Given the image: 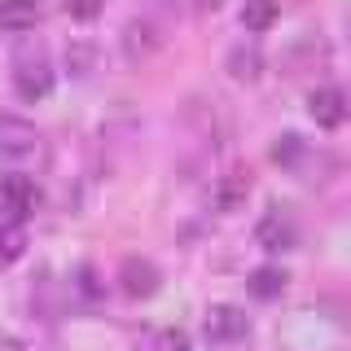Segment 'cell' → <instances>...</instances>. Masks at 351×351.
Returning a JSON list of instances; mask_svg holds the SVG:
<instances>
[{"mask_svg": "<svg viewBox=\"0 0 351 351\" xmlns=\"http://www.w3.org/2000/svg\"><path fill=\"white\" fill-rule=\"evenodd\" d=\"M36 211H40L36 180H31V176H22V171L0 176V215H5L9 224H27Z\"/></svg>", "mask_w": 351, "mask_h": 351, "instance_id": "6da1fadb", "label": "cell"}, {"mask_svg": "<svg viewBox=\"0 0 351 351\" xmlns=\"http://www.w3.org/2000/svg\"><path fill=\"white\" fill-rule=\"evenodd\" d=\"M307 114H312V119H316V128H325V132L343 128V123H347V114H351L347 93H343V88H334V84L312 88V97H307Z\"/></svg>", "mask_w": 351, "mask_h": 351, "instance_id": "7a4b0ae2", "label": "cell"}, {"mask_svg": "<svg viewBox=\"0 0 351 351\" xmlns=\"http://www.w3.org/2000/svg\"><path fill=\"white\" fill-rule=\"evenodd\" d=\"M40 145V128L22 114H0V154L5 158H27Z\"/></svg>", "mask_w": 351, "mask_h": 351, "instance_id": "3957f363", "label": "cell"}, {"mask_svg": "<svg viewBox=\"0 0 351 351\" xmlns=\"http://www.w3.org/2000/svg\"><path fill=\"white\" fill-rule=\"evenodd\" d=\"M162 49V27L154 18H132L123 27V53L128 62H149Z\"/></svg>", "mask_w": 351, "mask_h": 351, "instance_id": "277c9868", "label": "cell"}, {"mask_svg": "<svg viewBox=\"0 0 351 351\" xmlns=\"http://www.w3.org/2000/svg\"><path fill=\"white\" fill-rule=\"evenodd\" d=\"M119 285H123V294H128V299H149V294H158L162 272L154 268L149 259L132 255V259H123V268H119Z\"/></svg>", "mask_w": 351, "mask_h": 351, "instance_id": "5b68a950", "label": "cell"}, {"mask_svg": "<svg viewBox=\"0 0 351 351\" xmlns=\"http://www.w3.org/2000/svg\"><path fill=\"white\" fill-rule=\"evenodd\" d=\"M255 241L268 255H281V250H294V241H299V228H294V219L285 211H268L255 224Z\"/></svg>", "mask_w": 351, "mask_h": 351, "instance_id": "8992f818", "label": "cell"}, {"mask_svg": "<svg viewBox=\"0 0 351 351\" xmlns=\"http://www.w3.org/2000/svg\"><path fill=\"white\" fill-rule=\"evenodd\" d=\"M14 88H18L22 101H40V97H49V88H53V66H49V58H27V62H18Z\"/></svg>", "mask_w": 351, "mask_h": 351, "instance_id": "52a82bcc", "label": "cell"}, {"mask_svg": "<svg viewBox=\"0 0 351 351\" xmlns=\"http://www.w3.org/2000/svg\"><path fill=\"white\" fill-rule=\"evenodd\" d=\"M246 329H250L246 312L233 307V303H215L211 312H206V334H211L215 343H237V338H246Z\"/></svg>", "mask_w": 351, "mask_h": 351, "instance_id": "ba28073f", "label": "cell"}, {"mask_svg": "<svg viewBox=\"0 0 351 351\" xmlns=\"http://www.w3.org/2000/svg\"><path fill=\"white\" fill-rule=\"evenodd\" d=\"M40 18H44V0H0V31L5 36L36 31Z\"/></svg>", "mask_w": 351, "mask_h": 351, "instance_id": "9c48e42d", "label": "cell"}, {"mask_svg": "<svg viewBox=\"0 0 351 351\" xmlns=\"http://www.w3.org/2000/svg\"><path fill=\"white\" fill-rule=\"evenodd\" d=\"M246 193H250V176H246V167H233L215 184V211H237L246 202Z\"/></svg>", "mask_w": 351, "mask_h": 351, "instance_id": "30bf717a", "label": "cell"}, {"mask_svg": "<svg viewBox=\"0 0 351 351\" xmlns=\"http://www.w3.org/2000/svg\"><path fill=\"white\" fill-rule=\"evenodd\" d=\"M246 290H250V299H255V303H272L285 290V272L272 268V263H268V268H255V272H250V281H246Z\"/></svg>", "mask_w": 351, "mask_h": 351, "instance_id": "8fae6325", "label": "cell"}, {"mask_svg": "<svg viewBox=\"0 0 351 351\" xmlns=\"http://www.w3.org/2000/svg\"><path fill=\"white\" fill-rule=\"evenodd\" d=\"M277 0H246L241 5V27L246 31H255V36H263V31H272L277 27Z\"/></svg>", "mask_w": 351, "mask_h": 351, "instance_id": "7c38bea8", "label": "cell"}, {"mask_svg": "<svg viewBox=\"0 0 351 351\" xmlns=\"http://www.w3.org/2000/svg\"><path fill=\"white\" fill-rule=\"evenodd\" d=\"M228 71H233V80H241V84L259 80V75H263V58H259V49H255V44H237V49L228 53Z\"/></svg>", "mask_w": 351, "mask_h": 351, "instance_id": "4fadbf2b", "label": "cell"}, {"mask_svg": "<svg viewBox=\"0 0 351 351\" xmlns=\"http://www.w3.org/2000/svg\"><path fill=\"white\" fill-rule=\"evenodd\" d=\"M22 250H27V228L5 219V224H0V259L14 263V259H22Z\"/></svg>", "mask_w": 351, "mask_h": 351, "instance_id": "5bb4252c", "label": "cell"}, {"mask_svg": "<svg viewBox=\"0 0 351 351\" xmlns=\"http://www.w3.org/2000/svg\"><path fill=\"white\" fill-rule=\"evenodd\" d=\"M272 158H277L281 167L299 162V158H303V136H299V132H285V136H277V145H272Z\"/></svg>", "mask_w": 351, "mask_h": 351, "instance_id": "9a60e30c", "label": "cell"}, {"mask_svg": "<svg viewBox=\"0 0 351 351\" xmlns=\"http://www.w3.org/2000/svg\"><path fill=\"white\" fill-rule=\"evenodd\" d=\"M66 62H71V75L80 80V75H88L97 66V49H93V44H71V58H66Z\"/></svg>", "mask_w": 351, "mask_h": 351, "instance_id": "2e32d148", "label": "cell"}, {"mask_svg": "<svg viewBox=\"0 0 351 351\" xmlns=\"http://www.w3.org/2000/svg\"><path fill=\"white\" fill-rule=\"evenodd\" d=\"M154 351H193L189 338H184V329H162L158 338H154Z\"/></svg>", "mask_w": 351, "mask_h": 351, "instance_id": "e0dca14e", "label": "cell"}, {"mask_svg": "<svg viewBox=\"0 0 351 351\" xmlns=\"http://www.w3.org/2000/svg\"><path fill=\"white\" fill-rule=\"evenodd\" d=\"M66 14H71L75 22H93L97 14H101V0H66Z\"/></svg>", "mask_w": 351, "mask_h": 351, "instance_id": "ac0fdd59", "label": "cell"}, {"mask_svg": "<svg viewBox=\"0 0 351 351\" xmlns=\"http://www.w3.org/2000/svg\"><path fill=\"white\" fill-rule=\"evenodd\" d=\"M84 285V294H93V299H101V285H97V272L93 268H80V277H75Z\"/></svg>", "mask_w": 351, "mask_h": 351, "instance_id": "d6986e66", "label": "cell"}, {"mask_svg": "<svg viewBox=\"0 0 351 351\" xmlns=\"http://www.w3.org/2000/svg\"><path fill=\"white\" fill-rule=\"evenodd\" d=\"M0 351H27V343L14 338V334H0Z\"/></svg>", "mask_w": 351, "mask_h": 351, "instance_id": "ffe728a7", "label": "cell"}, {"mask_svg": "<svg viewBox=\"0 0 351 351\" xmlns=\"http://www.w3.org/2000/svg\"><path fill=\"white\" fill-rule=\"evenodd\" d=\"M219 5H224V0H193V9H197V14H215Z\"/></svg>", "mask_w": 351, "mask_h": 351, "instance_id": "44dd1931", "label": "cell"}]
</instances>
